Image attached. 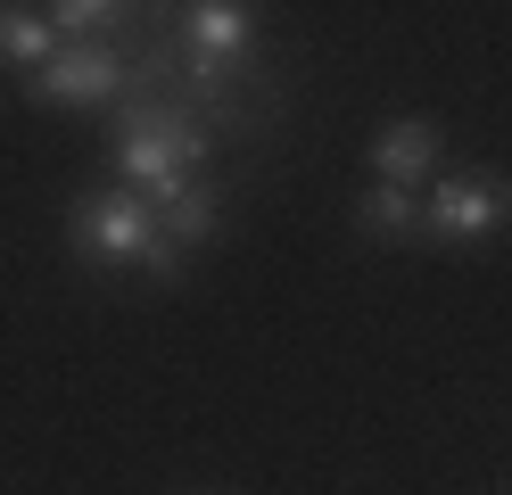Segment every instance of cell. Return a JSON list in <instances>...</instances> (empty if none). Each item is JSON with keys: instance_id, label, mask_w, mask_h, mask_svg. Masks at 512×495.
Listing matches in <instances>:
<instances>
[{"instance_id": "cell-7", "label": "cell", "mask_w": 512, "mask_h": 495, "mask_svg": "<svg viewBox=\"0 0 512 495\" xmlns=\"http://www.w3.org/2000/svg\"><path fill=\"white\" fill-rule=\"evenodd\" d=\"M215 215H223V198H215L207 182H190V190H174L166 207H157V231H166V248H174V256H190V248H207V240H215Z\"/></svg>"}, {"instance_id": "cell-5", "label": "cell", "mask_w": 512, "mask_h": 495, "mask_svg": "<svg viewBox=\"0 0 512 495\" xmlns=\"http://www.w3.org/2000/svg\"><path fill=\"white\" fill-rule=\"evenodd\" d=\"M182 42H190V75L215 83L223 66H232V58L256 42V9H240V0H190Z\"/></svg>"}, {"instance_id": "cell-4", "label": "cell", "mask_w": 512, "mask_h": 495, "mask_svg": "<svg viewBox=\"0 0 512 495\" xmlns=\"http://www.w3.org/2000/svg\"><path fill=\"white\" fill-rule=\"evenodd\" d=\"M116 91H124V50L116 42H58V58L25 83L34 108H108Z\"/></svg>"}, {"instance_id": "cell-8", "label": "cell", "mask_w": 512, "mask_h": 495, "mask_svg": "<svg viewBox=\"0 0 512 495\" xmlns=\"http://www.w3.org/2000/svg\"><path fill=\"white\" fill-rule=\"evenodd\" d=\"M356 231H364V240H422V198L372 182V190L356 198Z\"/></svg>"}, {"instance_id": "cell-1", "label": "cell", "mask_w": 512, "mask_h": 495, "mask_svg": "<svg viewBox=\"0 0 512 495\" xmlns=\"http://www.w3.org/2000/svg\"><path fill=\"white\" fill-rule=\"evenodd\" d=\"M108 157H116V182H124V190H141L149 207H166L174 190H190V182H199L207 132L190 124L182 108H166V99H124Z\"/></svg>"}, {"instance_id": "cell-9", "label": "cell", "mask_w": 512, "mask_h": 495, "mask_svg": "<svg viewBox=\"0 0 512 495\" xmlns=\"http://www.w3.org/2000/svg\"><path fill=\"white\" fill-rule=\"evenodd\" d=\"M0 58H9V66H25V75H42V66L58 58L50 17H42V9H25V0H9V9H0Z\"/></svg>"}, {"instance_id": "cell-2", "label": "cell", "mask_w": 512, "mask_h": 495, "mask_svg": "<svg viewBox=\"0 0 512 495\" xmlns=\"http://www.w3.org/2000/svg\"><path fill=\"white\" fill-rule=\"evenodd\" d=\"M67 240L91 264H141V273H157V281L182 273V256L166 248V231H157V207L141 190H124V182H100V190L75 198L67 207Z\"/></svg>"}, {"instance_id": "cell-3", "label": "cell", "mask_w": 512, "mask_h": 495, "mask_svg": "<svg viewBox=\"0 0 512 495\" xmlns=\"http://www.w3.org/2000/svg\"><path fill=\"white\" fill-rule=\"evenodd\" d=\"M512 223V182L488 174V165H455V174L430 182V207H422V240L438 248H479Z\"/></svg>"}, {"instance_id": "cell-10", "label": "cell", "mask_w": 512, "mask_h": 495, "mask_svg": "<svg viewBox=\"0 0 512 495\" xmlns=\"http://www.w3.org/2000/svg\"><path fill=\"white\" fill-rule=\"evenodd\" d=\"M42 17H50L58 42H108V33L124 25L116 0H58V9H42Z\"/></svg>"}, {"instance_id": "cell-6", "label": "cell", "mask_w": 512, "mask_h": 495, "mask_svg": "<svg viewBox=\"0 0 512 495\" xmlns=\"http://www.w3.org/2000/svg\"><path fill=\"white\" fill-rule=\"evenodd\" d=\"M438 149H446L438 116H389V124L372 132V182H389V190L430 182L438 174Z\"/></svg>"}]
</instances>
